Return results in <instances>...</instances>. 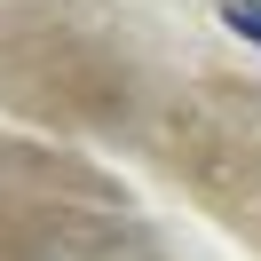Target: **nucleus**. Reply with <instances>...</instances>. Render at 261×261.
<instances>
[{"label": "nucleus", "mask_w": 261, "mask_h": 261, "mask_svg": "<svg viewBox=\"0 0 261 261\" xmlns=\"http://www.w3.org/2000/svg\"><path fill=\"white\" fill-rule=\"evenodd\" d=\"M222 24H229L238 40H253V48H261V0H222Z\"/></svg>", "instance_id": "obj_1"}]
</instances>
